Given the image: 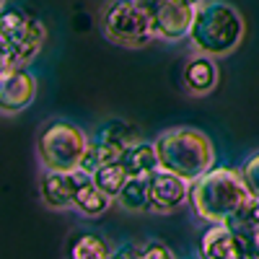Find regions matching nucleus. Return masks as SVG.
<instances>
[{
    "label": "nucleus",
    "instance_id": "obj_17",
    "mask_svg": "<svg viewBox=\"0 0 259 259\" xmlns=\"http://www.w3.org/2000/svg\"><path fill=\"white\" fill-rule=\"evenodd\" d=\"M68 254L73 259H109L112 249L99 233H75L68 246Z\"/></svg>",
    "mask_w": 259,
    "mask_h": 259
},
{
    "label": "nucleus",
    "instance_id": "obj_9",
    "mask_svg": "<svg viewBox=\"0 0 259 259\" xmlns=\"http://www.w3.org/2000/svg\"><path fill=\"white\" fill-rule=\"evenodd\" d=\"M189 192H192V182L161 166L158 171L150 174V210L174 212L189 202Z\"/></svg>",
    "mask_w": 259,
    "mask_h": 259
},
{
    "label": "nucleus",
    "instance_id": "obj_14",
    "mask_svg": "<svg viewBox=\"0 0 259 259\" xmlns=\"http://www.w3.org/2000/svg\"><path fill=\"white\" fill-rule=\"evenodd\" d=\"M114 202V197H109L94 179H85L80 187H78V194H75V202L73 207L80 212V215H89V218H96V215H104L109 210V205Z\"/></svg>",
    "mask_w": 259,
    "mask_h": 259
},
{
    "label": "nucleus",
    "instance_id": "obj_1",
    "mask_svg": "<svg viewBox=\"0 0 259 259\" xmlns=\"http://www.w3.org/2000/svg\"><path fill=\"white\" fill-rule=\"evenodd\" d=\"M254 197L241 168L212 166L192 182L189 205L202 223H233Z\"/></svg>",
    "mask_w": 259,
    "mask_h": 259
},
{
    "label": "nucleus",
    "instance_id": "obj_12",
    "mask_svg": "<svg viewBox=\"0 0 259 259\" xmlns=\"http://www.w3.org/2000/svg\"><path fill=\"white\" fill-rule=\"evenodd\" d=\"M184 85L192 96H207L218 85V65L215 57L197 52L184 68Z\"/></svg>",
    "mask_w": 259,
    "mask_h": 259
},
{
    "label": "nucleus",
    "instance_id": "obj_3",
    "mask_svg": "<svg viewBox=\"0 0 259 259\" xmlns=\"http://www.w3.org/2000/svg\"><path fill=\"white\" fill-rule=\"evenodd\" d=\"M161 166L184 177L187 182L200 179L215 166V145L197 127H171L156 138Z\"/></svg>",
    "mask_w": 259,
    "mask_h": 259
},
{
    "label": "nucleus",
    "instance_id": "obj_7",
    "mask_svg": "<svg viewBox=\"0 0 259 259\" xmlns=\"http://www.w3.org/2000/svg\"><path fill=\"white\" fill-rule=\"evenodd\" d=\"M200 254L207 259H246L259 251L251 231L233 223H207L200 236Z\"/></svg>",
    "mask_w": 259,
    "mask_h": 259
},
{
    "label": "nucleus",
    "instance_id": "obj_8",
    "mask_svg": "<svg viewBox=\"0 0 259 259\" xmlns=\"http://www.w3.org/2000/svg\"><path fill=\"white\" fill-rule=\"evenodd\" d=\"M91 179V174L85 168H75V171H47L39 182V192H41V202L52 210H68L75 202L78 187Z\"/></svg>",
    "mask_w": 259,
    "mask_h": 259
},
{
    "label": "nucleus",
    "instance_id": "obj_5",
    "mask_svg": "<svg viewBox=\"0 0 259 259\" xmlns=\"http://www.w3.org/2000/svg\"><path fill=\"white\" fill-rule=\"evenodd\" d=\"M91 138L68 119H52L41 127L36 150L39 163L47 171H75L89 150Z\"/></svg>",
    "mask_w": 259,
    "mask_h": 259
},
{
    "label": "nucleus",
    "instance_id": "obj_15",
    "mask_svg": "<svg viewBox=\"0 0 259 259\" xmlns=\"http://www.w3.org/2000/svg\"><path fill=\"white\" fill-rule=\"evenodd\" d=\"M117 202L130 212L150 210V177H130L117 194Z\"/></svg>",
    "mask_w": 259,
    "mask_h": 259
},
{
    "label": "nucleus",
    "instance_id": "obj_19",
    "mask_svg": "<svg viewBox=\"0 0 259 259\" xmlns=\"http://www.w3.org/2000/svg\"><path fill=\"white\" fill-rule=\"evenodd\" d=\"M241 174H244V179H246L251 194H256V197H259V153H254V156L241 166Z\"/></svg>",
    "mask_w": 259,
    "mask_h": 259
},
{
    "label": "nucleus",
    "instance_id": "obj_22",
    "mask_svg": "<svg viewBox=\"0 0 259 259\" xmlns=\"http://www.w3.org/2000/svg\"><path fill=\"white\" fill-rule=\"evenodd\" d=\"M254 241H256V251H259V228L254 231Z\"/></svg>",
    "mask_w": 259,
    "mask_h": 259
},
{
    "label": "nucleus",
    "instance_id": "obj_23",
    "mask_svg": "<svg viewBox=\"0 0 259 259\" xmlns=\"http://www.w3.org/2000/svg\"><path fill=\"white\" fill-rule=\"evenodd\" d=\"M145 3H148V6H156V3H161V0H145Z\"/></svg>",
    "mask_w": 259,
    "mask_h": 259
},
{
    "label": "nucleus",
    "instance_id": "obj_20",
    "mask_svg": "<svg viewBox=\"0 0 259 259\" xmlns=\"http://www.w3.org/2000/svg\"><path fill=\"white\" fill-rule=\"evenodd\" d=\"M140 259H174V251L168 246L158 244V241H150L148 246H143V256Z\"/></svg>",
    "mask_w": 259,
    "mask_h": 259
},
{
    "label": "nucleus",
    "instance_id": "obj_13",
    "mask_svg": "<svg viewBox=\"0 0 259 259\" xmlns=\"http://www.w3.org/2000/svg\"><path fill=\"white\" fill-rule=\"evenodd\" d=\"M122 161H124V166L130 168L133 177H150L153 171L161 168L156 143H145V140H138L135 145H130Z\"/></svg>",
    "mask_w": 259,
    "mask_h": 259
},
{
    "label": "nucleus",
    "instance_id": "obj_16",
    "mask_svg": "<svg viewBox=\"0 0 259 259\" xmlns=\"http://www.w3.org/2000/svg\"><path fill=\"white\" fill-rule=\"evenodd\" d=\"M133 177L130 174V168L124 166V161H112V163H101L94 174H91V179L109 194V197H114V202H117V194L122 192V187L127 184V179Z\"/></svg>",
    "mask_w": 259,
    "mask_h": 259
},
{
    "label": "nucleus",
    "instance_id": "obj_10",
    "mask_svg": "<svg viewBox=\"0 0 259 259\" xmlns=\"http://www.w3.org/2000/svg\"><path fill=\"white\" fill-rule=\"evenodd\" d=\"M194 13L197 8H192L182 0H161L153 6V29L158 39L166 41H179L189 39L192 24H194Z\"/></svg>",
    "mask_w": 259,
    "mask_h": 259
},
{
    "label": "nucleus",
    "instance_id": "obj_18",
    "mask_svg": "<svg viewBox=\"0 0 259 259\" xmlns=\"http://www.w3.org/2000/svg\"><path fill=\"white\" fill-rule=\"evenodd\" d=\"M94 138H104V140H114V143H119V145H135L138 140H143L140 138V130L133 124V122H124V119H109V122H104L96 133H94Z\"/></svg>",
    "mask_w": 259,
    "mask_h": 259
},
{
    "label": "nucleus",
    "instance_id": "obj_21",
    "mask_svg": "<svg viewBox=\"0 0 259 259\" xmlns=\"http://www.w3.org/2000/svg\"><path fill=\"white\" fill-rule=\"evenodd\" d=\"M182 3H187V6H192V8H200L205 0H182Z\"/></svg>",
    "mask_w": 259,
    "mask_h": 259
},
{
    "label": "nucleus",
    "instance_id": "obj_2",
    "mask_svg": "<svg viewBox=\"0 0 259 259\" xmlns=\"http://www.w3.org/2000/svg\"><path fill=\"white\" fill-rule=\"evenodd\" d=\"M246 24L239 8L226 0H205L194 13V24L189 31V45L194 52L210 57H226L239 50L244 41Z\"/></svg>",
    "mask_w": 259,
    "mask_h": 259
},
{
    "label": "nucleus",
    "instance_id": "obj_6",
    "mask_svg": "<svg viewBox=\"0 0 259 259\" xmlns=\"http://www.w3.org/2000/svg\"><path fill=\"white\" fill-rule=\"evenodd\" d=\"M104 34L122 47H143L156 39L153 6L145 0H114L104 13Z\"/></svg>",
    "mask_w": 259,
    "mask_h": 259
},
{
    "label": "nucleus",
    "instance_id": "obj_11",
    "mask_svg": "<svg viewBox=\"0 0 259 259\" xmlns=\"http://www.w3.org/2000/svg\"><path fill=\"white\" fill-rule=\"evenodd\" d=\"M36 78L26 73V68H16L0 75V109L3 114H18L34 101Z\"/></svg>",
    "mask_w": 259,
    "mask_h": 259
},
{
    "label": "nucleus",
    "instance_id": "obj_4",
    "mask_svg": "<svg viewBox=\"0 0 259 259\" xmlns=\"http://www.w3.org/2000/svg\"><path fill=\"white\" fill-rule=\"evenodd\" d=\"M0 39H3L0 70L8 73L16 68H26L39 55V50L47 41V26L26 11L6 8L0 16Z\"/></svg>",
    "mask_w": 259,
    "mask_h": 259
}]
</instances>
